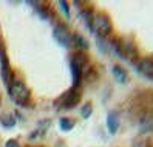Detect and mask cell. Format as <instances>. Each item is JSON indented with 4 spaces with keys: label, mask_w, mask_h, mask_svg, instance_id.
Segmentation results:
<instances>
[{
    "label": "cell",
    "mask_w": 153,
    "mask_h": 147,
    "mask_svg": "<svg viewBox=\"0 0 153 147\" xmlns=\"http://www.w3.org/2000/svg\"><path fill=\"white\" fill-rule=\"evenodd\" d=\"M8 91H10V96L14 101L16 104L19 105H25L28 104L30 101V88L25 85V82L22 81H13L10 87H8Z\"/></svg>",
    "instance_id": "cell-1"
},
{
    "label": "cell",
    "mask_w": 153,
    "mask_h": 147,
    "mask_svg": "<svg viewBox=\"0 0 153 147\" xmlns=\"http://www.w3.org/2000/svg\"><path fill=\"white\" fill-rule=\"evenodd\" d=\"M93 28V31L99 36H107L110 31H111V22L108 19V16L107 14H94L91 17V25H90Z\"/></svg>",
    "instance_id": "cell-2"
},
{
    "label": "cell",
    "mask_w": 153,
    "mask_h": 147,
    "mask_svg": "<svg viewBox=\"0 0 153 147\" xmlns=\"http://www.w3.org/2000/svg\"><path fill=\"white\" fill-rule=\"evenodd\" d=\"M54 39L60 43L64 45V47H73L74 45V36L70 33V30L64 23H59L56 28H54Z\"/></svg>",
    "instance_id": "cell-3"
},
{
    "label": "cell",
    "mask_w": 153,
    "mask_h": 147,
    "mask_svg": "<svg viewBox=\"0 0 153 147\" xmlns=\"http://www.w3.org/2000/svg\"><path fill=\"white\" fill-rule=\"evenodd\" d=\"M79 93L76 90H70L67 91V93H64L60 96V99L56 101V105H60L59 108H71V107H74L77 102H79Z\"/></svg>",
    "instance_id": "cell-4"
},
{
    "label": "cell",
    "mask_w": 153,
    "mask_h": 147,
    "mask_svg": "<svg viewBox=\"0 0 153 147\" xmlns=\"http://www.w3.org/2000/svg\"><path fill=\"white\" fill-rule=\"evenodd\" d=\"M82 63L79 62L77 57L71 59V73H73V84L74 87H77L80 84V78H82Z\"/></svg>",
    "instance_id": "cell-5"
},
{
    "label": "cell",
    "mask_w": 153,
    "mask_h": 147,
    "mask_svg": "<svg viewBox=\"0 0 153 147\" xmlns=\"http://www.w3.org/2000/svg\"><path fill=\"white\" fill-rule=\"evenodd\" d=\"M0 60H2V78L5 81V84L10 87V79H11V73H10V65H8V60H6V54L5 50L0 47Z\"/></svg>",
    "instance_id": "cell-6"
},
{
    "label": "cell",
    "mask_w": 153,
    "mask_h": 147,
    "mask_svg": "<svg viewBox=\"0 0 153 147\" xmlns=\"http://www.w3.org/2000/svg\"><path fill=\"white\" fill-rule=\"evenodd\" d=\"M138 68H139V71L142 73V75H146V76H153V59H150V57L142 59V60L139 62Z\"/></svg>",
    "instance_id": "cell-7"
},
{
    "label": "cell",
    "mask_w": 153,
    "mask_h": 147,
    "mask_svg": "<svg viewBox=\"0 0 153 147\" xmlns=\"http://www.w3.org/2000/svg\"><path fill=\"white\" fill-rule=\"evenodd\" d=\"M107 125H108L110 133H116V130H118V127H119V119H118V115L114 112L108 113V116H107Z\"/></svg>",
    "instance_id": "cell-8"
},
{
    "label": "cell",
    "mask_w": 153,
    "mask_h": 147,
    "mask_svg": "<svg viewBox=\"0 0 153 147\" xmlns=\"http://www.w3.org/2000/svg\"><path fill=\"white\" fill-rule=\"evenodd\" d=\"M113 76L118 82H121V84H125V82L128 81L127 71H125L124 68H121V67H113Z\"/></svg>",
    "instance_id": "cell-9"
},
{
    "label": "cell",
    "mask_w": 153,
    "mask_h": 147,
    "mask_svg": "<svg viewBox=\"0 0 153 147\" xmlns=\"http://www.w3.org/2000/svg\"><path fill=\"white\" fill-rule=\"evenodd\" d=\"M59 125H60V128H62L64 132H67V130H71V128H73L74 122L71 121V119H68V118H62L60 122H59Z\"/></svg>",
    "instance_id": "cell-10"
},
{
    "label": "cell",
    "mask_w": 153,
    "mask_h": 147,
    "mask_svg": "<svg viewBox=\"0 0 153 147\" xmlns=\"http://www.w3.org/2000/svg\"><path fill=\"white\" fill-rule=\"evenodd\" d=\"M0 122H2V125L3 127H13L14 124H16V121H14V119H13V116L11 115H3L2 118H0Z\"/></svg>",
    "instance_id": "cell-11"
},
{
    "label": "cell",
    "mask_w": 153,
    "mask_h": 147,
    "mask_svg": "<svg viewBox=\"0 0 153 147\" xmlns=\"http://www.w3.org/2000/svg\"><path fill=\"white\" fill-rule=\"evenodd\" d=\"M90 113H91V105H90V104H85L84 108H82V116H84V118H88Z\"/></svg>",
    "instance_id": "cell-12"
},
{
    "label": "cell",
    "mask_w": 153,
    "mask_h": 147,
    "mask_svg": "<svg viewBox=\"0 0 153 147\" xmlns=\"http://www.w3.org/2000/svg\"><path fill=\"white\" fill-rule=\"evenodd\" d=\"M59 5L62 6V11H64V13H65V14L68 16V5H67L65 2H59Z\"/></svg>",
    "instance_id": "cell-13"
},
{
    "label": "cell",
    "mask_w": 153,
    "mask_h": 147,
    "mask_svg": "<svg viewBox=\"0 0 153 147\" xmlns=\"http://www.w3.org/2000/svg\"><path fill=\"white\" fill-rule=\"evenodd\" d=\"M6 147H19V146H17V143L14 140H10V141L6 143Z\"/></svg>",
    "instance_id": "cell-14"
}]
</instances>
